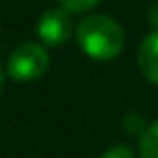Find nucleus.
Returning <instances> with one entry per match:
<instances>
[{
    "label": "nucleus",
    "instance_id": "nucleus-4",
    "mask_svg": "<svg viewBox=\"0 0 158 158\" xmlns=\"http://www.w3.org/2000/svg\"><path fill=\"white\" fill-rule=\"evenodd\" d=\"M137 63L142 74L151 81V84H158V30L151 33L139 47V56Z\"/></svg>",
    "mask_w": 158,
    "mask_h": 158
},
{
    "label": "nucleus",
    "instance_id": "nucleus-1",
    "mask_svg": "<svg viewBox=\"0 0 158 158\" xmlns=\"http://www.w3.org/2000/svg\"><path fill=\"white\" fill-rule=\"evenodd\" d=\"M79 47L95 60H112L123 49V30L112 16L93 14L77 28Z\"/></svg>",
    "mask_w": 158,
    "mask_h": 158
},
{
    "label": "nucleus",
    "instance_id": "nucleus-6",
    "mask_svg": "<svg viewBox=\"0 0 158 158\" xmlns=\"http://www.w3.org/2000/svg\"><path fill=\"white\" fill-rule=\"evenodd\" d=\"M60 5H63V10L68 12H89L93 10L95 5H98L100 0H58Z\"/></svg>",
    "mask_w": 158,
    "mask_h": 158
},
{
    "label": "nucleus",
    "instance_id": "nucleus-2",
    "mask_svg": "<svg viewBox=\"0 0 158 158\" xmlns=\"http://www.w3.org/2000/svg\"><path fill=\"white\" fill-rule=\"evenodd\" d=\"M47 63L49 58H47L44 47L26 42L12 51L7 60V72L14 81H35L47 72Z\"/></svg>",
    "mask_w": 158,
    "mask_h": 158
},
{
    "label": "nucleus",
    "instance_id": "nucleus-3",
    "mask_svg": "<svg viewBox=\"0 0 158 158\" xmlns=\"http://www.w3.org/2000/svg\"><path fill=\"white\" fill-rule=\"evenodd\" d=\"M37 35L44 44L58 47L65 44L72 35V19H70L68 10H47L44 14L37 19Z\"/></svg>",
    "mask_w": 158,
    "mask_h": 158
},
{
    "label": "nucleus",
    "instance_id": "nucleus-9",
    "mask_svg": "<svg viewBox=\"0 0 158 158\" xmlns=\"http://www.w3.org/2000/svg\"><path fill=\"white\" fill-rule=\"evenodd\" d=\"M0 89H2V68H0Z\"/></svg>",
    "mask_w": 158,
    "mask_h": 158
},
{
    "label": "nucleus",
    "instance_id": "nucleus-7",
    "mask_svg": "<svg viewBox=\"0 0 158 158\" xmlns=\"http://www.w3.org/2000/svg\"><path fill=\"white\" fill-rule=\"evenodd\" d=\"M102 158H135V153L130 151L128 147L118 144V147H112V149H107V151L102 153Z\"/></svg>",
    "mask_w": 158,
    "mask_h": 158
},
{
    "label": "nucleus",
    "instance_id": "nucleus-8",
    "mask_svg": "<svg viewBox=\"0 0 158 158\" xmlns=\"http://www.w3.org/2000/svg\"><path fill=\"white\" fill-rule=\"evenodd\" d=\"M149 14H151V19H153V23L158 26V5H153L151 7V12H149Z\"/></svg>",
    "mask_w": 158,
    "mask_h": 158
},
{
    "label": "nucleus",
    "instance_id": "nucleus-5",
    "mask_svg": "<svg viewBox=\"0 0 158 158\" xmlns=\"http://www.w3.org/2000/svg\"><path fill=\"white\" fill-rule=\"evenodd\" d=\"M139 153H142V158H158V121L151 123L142 133V139H139Z\"/></svg>",
    "mask_w": 158,
    "mask_h": 158
}]
</instances>
